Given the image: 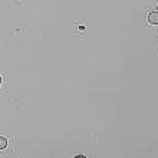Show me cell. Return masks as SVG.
<instances>
[{
	"instance_id": "2",
	"label": "cell",
	"mask_w": 158,
	"mask_h": 158,
	"mask_svg": "<svg viewBox=\"0 0 158 158\" xmlns=\"http://www.w3.org/2000/svg\"><path fill=\"white\" fill-rule=\"evenodd\" d=\"M7 147V139L3 137H0V150H4Z\"/></svg>"
},
{
	"instance_id": "1",
	"label": "cell",
	"mask_w": 158,
	"mask_h": 158,
	"mask_svg": "<svg viewBox=\"0 0 158 158\" xmlns=\"http://www.w3.org/2000/svg\"><path fill=\"white\" fill-rule=\"evenodd\" d=\"M148 22L150 25H158V12H152L148 16Z\"/></svg>"
},
{
	"instance_id": "3",
	"label": "cell",
	"mask_w": 158,
	"mask_h": 158,
	"mask_svg": "<svg viewBox=\"0 0 158 158\" xmlns=\"http://www.w3.org/2000/svg\"><path fill=\"white\" fill-rule=\"evenodd\" d=\"M0 83H2V78H0Z\"/></svg>"
}]
</instances>
